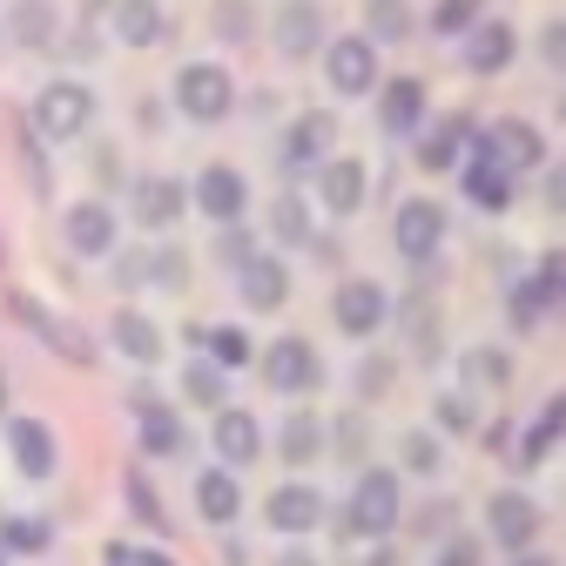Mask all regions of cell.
I'll list each match as a JSON object with an SVG mask.
<instances>
[{
  "label": "cell",
  "mask_w": 566,
  "mask_h": 566,
  "mask_svg": "<svg viewBox=\"0 0 566 566\" xmlns=\"http://www.w3.org/2000/svg\"><path fill=\"white\" fill-rule=\"evenodd\" d=\"M8 304H14V317H21V324H28L48 350H61L67 365H88V358H95V344H88L75 324H67V317H54L48 304H34V297H8Z\"/></svg>",
  "instance_id": "52a82bcc"
},
{
  "label": "cell",
  "mask_w": 566,
  "mask_h": 566,
  "mask_svg": "<svg viewBox=\"0 0 566 566\" xmlns=\"http://www.w3.org/2000/svg\"><path fill=\"white\" fill-rule=\"evenodd\" d=\"M0 539H8L14 553H48V526L41 520H8V526H0Z\"/></svg>",
  "instance_id": "8d00e7d4"
},
{
  "label": "cell",
  "mask_w": 566,
  "mask_h": 566,
  "mask_svg": "<svg viewBox=\"0 0 566 566\" xmlns=\"http://www.w3.org/2000/svg\"><path fill=\"white\" fill-rule=\"evenodd\" d=\"M317 189H324V209H337V217H358V202H365V163L358 156H324L317 169Z\"/></svg>",
  "instance_id": "5bb4252c"
},
{
  "label": "cell",
  "mask_w": 566,
  "mask_h": 566,
  "mask_svg": "<svg viewBox=\"0 0 566 566\" xmlns=\"http://www.w3.org/2000/svg\"><path fill=\"white\" fill-rule=\"evenodd\" d=\"M196 513L217 520V526H230V520L243 513V485H237L230 472H202V479H196Z\"/></svg>",
  "instance_id": "603a6c76"
},
{
  "label": "cell",
  "mask_w": 566,
  "mask_h": 566,
  "mask_svg": "<svg viewBox=\"0 0 566 566\" xmlns=\"http://www.w3.org/2000/svg\"><path fill=\"white\" fill-rule=\"evenodd\" d=\"M263 378L276 385V391H317V378H324V365H317V350L304 344V337H276L270 350H263Z\"/></svg>",
  "instance_id": "5b68a950"
},
{
  "label": "cell",
  "mask_w": 566,
  "mask_h": 566,
  "mask_svg": "<svg viewBox=\"0 0 566 566\" xmlns=\"http://www.w3.org/2000/svg\"><path fill=\"white\" fill-rule=\"evenodd\" d=\"M176 217H182V182H169V176H142V182H135V223L169 230Z\"/></svg>",
  "instance_id": "d6986e66"
},
{
  "label": "cell",
  "mask_w": 566,
  "mask_h": 566,
  "mask_svg": "<svg viewBox=\"0 0 566 566\" xmlns=\"http://www.w3.org/2000/svg\"><path fill=\"white\" fill-rule=\"evenodd\" d=\"M465 196H472L479 209H506V202H513V176H506V169H492L485 156H472V169H465Z\"/></svg>",
  "instance_id": "83f0119b"
},
{
  "label": "cell",
  "mask_w": 566,
  "mask_h": 566,
  "mask_svg": "<svg viewBox=\"0 0 566 566\" xmlns=\"http://www.w3.org/2000/svg\"><path fill=\"white\" fill-rule=\"evenodd\" d=\"M479 8H485V0H439L432 28H439V34H465V28L479 21Z\"/></svg>",
  "instance_id": "d590c367"
},
{
  "label": "cell",
  "mask_w": 566,
  "mask_h": 566,
  "mask_svg": "<svg viewBox=\"0 0 566 566\" xmlns=\"http://www.w3.org/2000/svg\"><path fill=\"white\" fill-rule=\"evenodd\" d=\"M8 34H14L21 48H48V41H54V0H14Z\"/></svg>",
  "instance_id": "4316f807"
},
{
  "label": "cell",
  "mask_w": 566,
  "mask_h": 566,
  "mask_svg": "<svg viewBox=\"0 0 566 566\" xmlns=\"http://www.w3.org/2000/svg\"><path fill=\"white\" fill-rule=\"evenodd\" d=\"M391 385V365H365V398H378Z\"/></svg>",
  "instance_id": "b9f144b4"
},
{
  "label": "cell",
  "mask_w": 566,
  "mask_h": 566,
  "mask_svg": "<svg viewBox=\"0 0 566 566\" xmlns=\"http://www.w3.org/2000/svg\"><path fill=\"white\" fill-rule=\"evenodd\" d=\"M391 237H398V256L424 263V256H432V250L446 243V209H439V202H424V196L398 202V223H391Z\"/></svg>",
  "instance_id": "8992f818"
},
{
  "label": "cell",
  "mask_w": 566,
  "mask_h": 566,
  "mask_svg": "<svg viewBox=\"0 0 566 566\" xmlns=\"http://www.w3.org/2000/svg\"><path fill=\"white\" fill-rule=\"evenodd\" d=\"M439 566H479V546H472V539H452V546L439 553Z\"/></svg>",
  "instance_id": "60d3db41"
},
{
  "label": "cell",
  "mask_w": 566,
  "mask_h": 566,
  "mask_svg": "<svg viewBox=\"0 0 566 566\" xmlns=\"http://www.w3.org/2000/svg\"><path fill=\"white\" fill-rule=\"evenodd\" d=\"M405 465H411V472H439V439H432V432H411V439H405Z\"/></svg>",
  "instance_id": "74e56055"
},
{
  "label": "cell",
  "mask_w": 566,
  "mask_h": 566,
  "mask_svg": "<svg viewBox=\"0 0 566 566\" xmlns=\"http://www.w3.org/2000/svg\"><path fill=\"white\" fill-rule=\"evenodd\" d=\"M243 202H250V189H243V176H237L230 163H217V169H202V176H196V209H202V217L237 223V217H243Z\"/></svg>",
  "instance_id": "9c48e42d"
},
{
  "label": "cell",
  "mask_w": 566,
  "mask_h": 566,
  "mask_svg": "<svg viewBox=\"0 0 566 566\" xmlns=\"http://www.w3.org/2000/svg\"><path fill=\"white\" fill-rule=\"evenodd\" d=\"M88 122H95V95H88L82 82H48V88H41V102H34V135L75 142Z\"/></svg>",
  "instance_id": "7a4b0ae2"
},
{
  "label": "cell",
  "mask_w": 566,
  "mask_h": 566,
  "mask_svg": "<svg viewBox=\"0 0 566 566\" xmlns=\"http://www.w3.org/2000/svg\"><path fill=\"white\" fill-rule=\"evenodd\" d=\"M108 331H115V350H122V358H135V365H156V358H163V337H156V324H149V317L122 311Z\"/></svg>",
  "instance_id": "d4e9b609"
},
{
  "label": "cell",
  "mask_w": 566,
  "mask_h": 566,
  "mask_svg": "<svg viewBox=\"0 0 566 566\" xmlns=\"http://www.w3.org/2000/svg\"><path fill=\"white\" fill-rule=\"evenodd\" d=\"M365 21H371V41H405L411 34V8H405V0H365Z\"/></svg>",
  "instance_id": "f546056e"
},
{
  "label": "cell",
  "mask_w": 566,
  "mask_h": 566,
  "mask_svg": "<svg viewBox=\"0 0 566 566\" xmlns=\"http://www.w3.org/2000/svg\"><path fill=\"white\" fill-rule=\"evenodd\" d=\"M237 291H243L250 311H276L283 297H291V276H283L276 256H243L237 263Z\"/></svg>",
  "instance_id": "8fae6325"
},
{
  "label": "cell",
  "mask_w": 566,
  "mask_h": 566,
  "mask_svg": "<svg viewBox=\"0 0 566 566\" xmlns=\"http://www.w3.org/2000/svg\"><path fill=\"white\" fill-rule=\"evenodd\" d=\"M485 520H492V539L500 546H533V533H539V506L526 492H500V500L485 506Z\"/></svg>",
  "instance_id": "9a60e30c"
},
{
  "label": "cell",
  "mask_w": 566,
  "mask_h": 566,
  "mask_svg": "<svg viewBox=\"0 0 566 566\" xmlns=\"http://www.w3.org/2000/svg\"><path fill=\"white\" fill-rule=\"evenodd\" d=\"M506 61H513V28L506 21H472L465 28V67L472 75H500Z\"/></svg>",
  "instance_id": "2e32d148"
},
{
  "label": "cell",
  "mask_w": 566,
  "mask_h": 566,
  "mask_svg": "<svg viewBox=\"0 0 566 566\" xmlns=\"http://www.w3.org/2000/svg\"><path fill=\"white\" fill-rule=\"evenodd\" d=\"M230 102H237V88H230V75H223L217 61H189L182 75H176V108L189 122H223Z\"/></svg>",
  "instance_id": "3957f363"
},
{
  "label": "cell",
  "mask_w": 566,
  "mask_h": 566,
  "mask_svg": "<svg viewBox=\"0 0 566 566\" xmlns=\"http://www.w3.org/2000/svg\"><path fill=\"white\" fill-rule=\"evenodd\" d=\"M115 276H122V283H142V276H149V256H122Z\"/></svg>",
  "instance_id": "ee69618b"
},
{
  "label": "cell",
  "mask_w": 566,
  "mask_h": 566,
  "mask_svg": "<svg viewBox=\"0 0 566 566\" xmlns=\"http://www.w3.org/2000/svg\"><path fill=\"white\" fill-rule=\"evenodd\" d=\"M324 452V424L311 418V411H297L291 424H283V459H291V465H311Z\"/></svg>",
  "instance_id": "f1b7e54d"
},
{
  "label": "cell",
  "mask_w": 566,
  "mask_h": 566,
  "mask_svg": "<svg viewBox=\"0 0 566 566\" xmlns=\"http://www.w3.org/2000/svg\"><path fill=\"white\" fill-rule=\"evenodd\" d=\"M324 75H331L337 95H371L378 88V54H371V41H331Z\"/></svg>",
  "instance_id": "ba28073f"
},
{
  "label": "cell",
  "mask_w": 566,
  "mask_h": 566,
  "mask_svg": "<svg viewBox=\"0 0 566 566\" xmlns=\"http://www.w3.org/2000/svg\"><path fill=\"white\" fill-rule=\"evenodd\" d=\"M8 446H14V465L28 472V479H48L54 472V432L41 418H14L8 424Z\"/></svg>",
  "instance_id": "ac0fdd59"
},
{
  "label": "cell",
  "mask_w": 566,
  "mask_h": 566,
  "mask_svg": "<svg viewBox=\"0 0 566 566\" xmlns=\"http://www.w3.org/2000/svg\"><path fill=\"white\" fill-rule=\"evenodd\" d=\"M331 142H337V122H331L324 108H311V115L291 122V135H283V163H291V169H311V163L331 156Z\"/></svg>",
  "instance_id": "30bf717a"
},
{
  "label": "cell",
  "mask_w": 566,
  "mask_h": 566,
  "mask_svg": "<svg viewBox=\"0 0 566 566\" xmlns=\"http://www.w3.org/2000/svg\"><path fill=\"white\" fill-rule=\"evenodd\" d=\"M182 391H189V405H223V371L217 365H189Z\"/></svg>",
  "instance_id": "836d02e7"
},
{
  "label": "cell",
  "mask_w": 566,
  "mask_h": 566,
  "mask_svg": "<svg viewBox=\"0 0 566 566\" xmlns=\"http://www.w3.org/2000/svg\"><path fill=\"white\" fill-rule=\"evenodd\" d=\"M142 452H156V459H176L182 452V418L156 398H142Z\"/></svg>",
  "instance_id": "cb8c5ba5"
},
{
  "label": "cell",
  "mask_w": 566,
  "mask_h": 566,
  "mask_svg": "<svg viewBox=\"0 0 566 566\" xmlns=\"http://www.w3.org/2000/svg\"><path fill=\"white\" fill-rule=\"evenodd\" d=\"M276 566H311V553H283V559H276Z\"/></svg>",
  "instance_id": "bcb514c9"
},
{
  "label": "cell",
  "mask_w": 566,
  "mask_h": 566,
  "mask_svg": "<svg viewBox=\"0 0 566 566\" xmlns=\"http://www.w3.org/2000/svg\"><path fill=\"white\" fill-rule=\"evenodd\" d=\"M217 452H223V465L256 459V418L250 411H217Z\"/></svg>",
  "instance_id": "484cf974"
},
{
  "label": "cell",
  "mask_w": 566,
  "mask_h": 566,
  "mask_svg": "<svg viewBox=\"0 0 566 566\" xmlns=\"http://www.w3.org/2000/svg\"><path fill=\"white\" fill-rule=\"evenodd\" d=\"M513 566H559V559H546V553H520Z\"/></svg>",
  "instance_id": "f6af8a7d"
},
{
  "label": "cell",
  "mask_w": 566,
  "mask_h": 566,
  "mask_svg": "<svg viewBox=\"0 0 566 566\" xmlns=\"http://www.w3.org/2000/svg\"><path fill=\"white\" fill-rule=\"evenodd\" d=\"M479 156H485L492 169L520 176V169H539L546 142H539V128H526V122H500V128H485V135H479Z\"/></svg>",
  "instance_id": "277c9868"
},
{
  "label": "cell",
  "mask_w": 566,
  "mask_h": 566,
  "mask_svg": "<svg viewBox=\"0 0 566 566\" xmlns=\"http://www.w3.org/2000/svg\"><path fill=\"white\" fill-rule=\"evenodd\" d=\"M263 513H270L276 533H311V526L324 520V492H317V485H276Z\"/></svg>",
  "instance_id": "7c38bea8"
},
{
  "label": "cell",
  "mask_w": 566,
  "mask_h": 566,
  "mask_svg": "<svg viewBox=\"0 0 566 566\" xmlns=\"http://www.w3.org/2000/svg\"><path fill=\"white\" fill-rule=\"evenodd\" d=\"M472 371H479V378H506V358H492V350H479V358H472Z\"/></svg>",
  "instance_id": "7bdbcfd3"
},
{
  "label": "cell",
  "mask_w": 566,
  "mask_h": 566,
  "mask_svg": "<svg viewBox=\"0 0 566 566\" xmlns=\"http://www.w3.org/2000/svg\"><path fill=\"white\" fill-rule=\"evenodd\" d=\"M439 424L446 432H472V405L465 398H439Z\"/></svg>",
  "instance_id": "f35d334b"
},
{
  "label": "cell",
  "mask_w": 566,
  "mask_h": 566,
  "mask_svg": "<svg viewBox=\"0 0 566 566\" xmlns=\"http://www.w3.org/2000/svg\"><path fill=\"white\" fill-rule=\"evenodd\" d=\"M256 14H250V0H217V34L223 41H250Z\"/></svg>",
  "instance_id": "e575fe53"
},
{
  "label": "cell",
  "mask_w": 566,
  "mask_h": 566,
  "mask_svg": "<svg viewBox=\"0 0 566 566\" xmlns=\"http://www.w3.org/2000/svg\"><path fill=\"white\" fill-rule=\"evenodd\" d=\"M61 230H67V250H82V256H102V250L115 243V217H108L102 202H75Z\"/></svg>",
  "instance_id": "ffe728a7"
},
{
  "label": "cell",
  "mask_w": 566,
  "mask_h": 566,
  "mask_svg": "<svg viewBox=\"0 0 566 566\" xmlns=\"http://www.w3.org/2000/svg\"><path fill=\"white\" fill-rule=\"evenodd\" d=\"M378 115H385V135H411V128L424 122V82H411V75L385 82V95H378Z\"/></svg>",
  "instance_id": "44dd1931"
},
{
  "label": "cell",
  "mask_w": 566,
  "mask_h": 566,
  "mask_svg": "<svg viewBox=\"0 0 566 566\" xmlns=\"http://www.w3.org/2000/svg\"><path fill=\"white\" fill-rule=\"evenodd\" d=\"M317 41H324V8H317V0H291V8L276 14V48L291 61H304Z\"/></svg>",
  "instance_id": "e0dca14e"
},
{
  "label": "cell",
  "mask_w": 566,
  "mask_h": 566,
  "mask_svg": "<svg viewBox=\"0 0 566 566\" xmlns=\"http://www.w3.org/2000/svg\"><path fill=\"white\" fill-rule=\"evenodd\" d=\"M163 0H115V34L128 41V48H156L163 41Z\"/></svg>",
  "instance_id": "7402d4cb"
},
{
  "label": "cell",
  "mask_w": 566,
  "mask_h": 566,
  "mask_svg": "<svg viewBox=\"0 0 566 566\" xmlns=\"http://www.w3.org/2000/svg\"><path fill=\"white\" fill-rule=\"evenodd\" d=\"M128 506H135L142 520H149V526H163V506H156V492L142 485V479H128Z\"/></svg>",
  "instance_id": "ab89813d"
},
{
  "label": "cell",
  "mask_w": 566,
  "mask_h": 566,
  "mask_svg": "<svg viewBox=\"0 0 566 566\" xmlns=\"http://www.w3.org/2000/svg\"><path fill=\"white\" fill-rule=\"evenodd\" d=\"M270 223H276V237H283V243H304V237H311V209H304L297 196H276Z\"/></svg>",
  "instance_id": "d6a6232c"
},
{
  "label": "cell",
  "mask_w": 566,
  "mask_h": 566,
  "mask_svg": "<svg viewBox=\"0 0 566 566\" xmlns=\"http://www.w3.org/2000/svg\"><path fill=\"white\" fill-rule=\"evenodd\" d=\"M398 513H405V492H398V472H365L358 479V492H350V506H344V520H337V533L350 539V533H391L398 526Z\"/></svg>",
  "instance_id": "6da1fadb"
},
{
  "label": "cell",
  "mask_w": 566,
  "mask_h": 566,
  "mask_svg": "<svg viewBox=\"0 0 566 566\" xmlns=\"http://www.w3.org/2000/svg\"><path fill=\"white\" fill-rule=\"evenodd\" d=\"M202 344H209V365H217V371H230V365H250V337H243L237 324L202 331Z\"/></svg>",
  "instance_id": "4dcf8cb0"
},
{
  "label": "cell",
  "mask_w": 566,
  "mask_h": 566,
  "mask_svg": "<svg viewBox=\"0 0 566 566\" xmlns=\"http://www.w3.org/2000/svg\"><path fill=\"white\" fill-rule=\"evenodd\" d=\"M331 311H337V324L350 331V337H371L378 324H385V291H378V283H344V291L331 297Z\"/></svg>",
  "instance_id": "4fadbf2b"
},
{
  "label": "cell",
  "mask_w": 566,
  "mask_h": 566,
  "mask_svg": "<svg viewBox=\"0 0 566 566\" xmlns=\"http://www.w3.org/2000/svg\"><path fill=\"white\" fill-rule=\"evenodd\" d=\"M465 135H472V122H446V128L418 149V163H424V169H452V156H459V142H465Z\"/></svg>",
  "instance_id": "1f68e13d"
}]
</instances>
